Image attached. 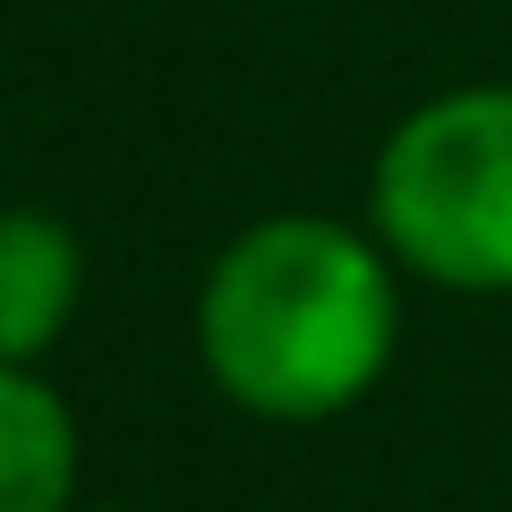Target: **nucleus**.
Returning <instances> with one entry per match:
<instances>
[{
  "instance_id": "4",
  "label": "nucleus",
  "mask_w": 512,
  "mask_h": 512,
  "mask_svg": "<svg viewBox=\"0 0 512 512\" xmlns=\"http://www.w3.org/2000/svg\"><path fill=\"white\" fill-rule=\"evenodd\" d=\"M77 410L43 367L0 359V512H77Z\"/></svg>"
},
{
  "instance_id": "1",
  "label": "nucleus",
  "mask_w": 512,
  "mask_h": 512,
  "mask_svg": "<svg viewBox=\"0 0 512 512\" xmlns=\"http://www.w3.org/2000/svg\"><path fill=\"white\" fill-rule=\"evenodd\" d=\"M402 342V265L367 222L265 214L205 265L197 359L231 410L316 427L367 402Z\"/></svg>"
},
{
  "instance_id": "3",
  "label": "nucleus",
  "mask_w": 512,
  "mask_h": 512,
  "mask_svg": "<svg viewBox=\"0 0 512 512\" xmlns=\"http://www.w3.org/2000/svg\"><path fill=\"white\" fill-rule=\"evenodd\" d=\"M86 299V239L52 205H0V359L43 367Z\"/></svg>"
},
{
  "instance_id": "5",
  "label": "nucleus",
  "mask_w": 512,
  "mask_h": 512,
  "mask_svg": "<svg viewBox=\"0 0 512 512\" xmlns=\"http://www.w3.org/2000/svg\"><path fill=\"white\" fill-rule=\"evenodd\" d=\"M94 512H137V504H94Z\"/></svg>"
},
{
  "instance_id": "2",
  "label": "nucleus",
  "mask_w": 512,
  "mask_h": 512,
  "mask_svg": "<svg viewBox=\"0 0 512 512\" xmlns=\"http://www.w3.org/2000/svg\"><path fill=\"white\" fill-rule=\"evenodd\" d=\"M367 231L461 299L512 291V86H444L393 120L367 171Z\"/></svg>"
}]
</instances>
